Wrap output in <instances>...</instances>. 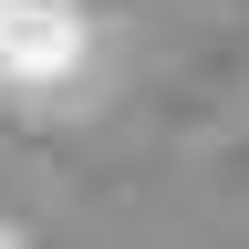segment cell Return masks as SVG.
I'll list each match as a JSON object with an SVG mask.
<instances>
[{
	"instance_id": "2",
	"label": "cell",
	"mask_w": 249,
	"mask_h": 249,
	"mask_svg": "<svg viewBox=\"0 0 249 249\" xmlns=\"http://www.w3.org/2000/svg\"><path fill=\"white\" fill-rule=\"evenodd\" d=\"M0 239H21V229H11V197H0Z\"/></svg>"
},
{
	"instance_id": "1",
	"label": "cell",
	"mask_w": 249,
	"mask_h": 249,
	"mask_svg": "<svg viewBox=\"0 0 249 249\" xmlns=\"http://www.w3.org/2000/svg\"><path fill=\"white\" fill-rule=\"evenodd\" d=\"M93 31L73 0H0V83H73Z\"/></svg>"
}]
</instances>
